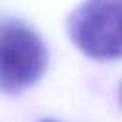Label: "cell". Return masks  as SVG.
Wrapping results in <instances>:
<instances>
[{
  "label": "cell",
  "instance_id": "obj_1",
  "mask_svg": "<svg viewBox=\"0 0 122 122\" xmlns=\"http://www.w3.org/2000/svg\"><path fill=\"white\" fill-rule=\"evenodd\" d=\"M71 42L90 59L122 57V0H86L67 19Z\"/></svg>",
  "mask_w": 122,
  "mask_h": 122
},
{
  "label": "cell",
  "instance_id": "obj_2",
  "mask_svg": "<svg viewBox=\"0 0 122 122\" xmlns=\"http://www.w3.org/2000/svg\"><path fill=\"white\" fill-rule=\"evenodd\" d=\"M48 67V48L23 21L6 19L0 32V86L17 95L36 84Z\"/></svg>",
  "mask_w": 122,
  "mask_h": 122
},
{
  "label": "cell",
  "instance_id": "obj_3",
  "mask_svg": "<svg viewBox=\"0 0 122 122\" xmlns=\"http://www.w3.org/2000/svg\"><path fill=\"white\" fill-rule=\"evenodd\" d=\"M118 103H120V109H122V82L118 86Z\"/></svg>",
  "mask_w": 122,
  "mask_h": 122
},
{
  "label": "cell",
  "instance_id": "obj_4",
  "mask_svg": "<svg viewBox=\"0 0 122 122\" xmlns=\"http://www.w3.org/2000/svg\"><path fill=\"white\" fill-rule=\"evenodd\" d=\"M42 122H55V120H42Z\"/></svg>",
  "mask_w": 122,
  "mask_h": 122
}]
</instances>
